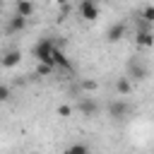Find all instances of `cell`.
Here are the masks:
<instances>
[{
    "label": "cell",
    "mask_w": 154,
    "mask_h": 154,
    "mask_svg": "<svg viewBox=\"0 0 154 154\" xmlns=\"http://www.w3.org/2000/svg\"><path fill=\"white\" fill-rule=\"evenodd\" d=\"M34 2H26V0H19L17 5H14V12H17V17H22V19H29L31 14H34Z\"/></svg>",
    "instance_id": "obj_7"
},
{
    "label": "cell",
    "mask_w": 154,
    "mask_h": 154,
    "mask_svg": "<svg viewBox=\"0 0 154 154\" xmlns=\"http://www.w3.org/2000/svg\"><path fill=\"white\" fill-rule=\"evenodd\" d=\"M128 111H130V106H128L123 99H116V101H111V106H108V113H111L113 118H125Z\"/></svg>",
    "instance_id": "obj_5"
},
{
    "label": "cell",
    "mask_w": 154,
    "mask_h": 154,
    "mask_svg": "<svg viewBox=\"0 0 154 154\" xmlns=\"http://www.w3.org/2000/svg\"><path fill=\"white\" fill-rule=\"evenodd\" d=\"M7 99H10V87L0 84V101H7Z\"/></svg>",
    "instance_id": "obj_16"
},
{
    "label": "cell",
    "mask_w": 154,
    "mask_h": 154,
    "mask_svg": "<svg viewBox=\"0 0 154 154\" xmlns=\"http://www.w3.org/2000/svg\"><path fill=\"white\" fill-rule=\"evenodd\" d=\"M142 17H144L147 22H152V19H154V5H144V10H142Z\"/></svg>",
    "instance_id": "obj_14"
},
{
    "label": "cell",
    "mask_w": 154,
    "mask_h": 154,
    "mask_svg": "<svg viewBox=\"0 0 154 154\" xmlns=\"http://www.w3.org/2000/svg\"><path fill=\"white\" fill-rule=\"evenodd\" d=\"M96 87H99V84H96V82H91V79H89V82H84V89H89V91H91V89H96Z\"/></svg>",
    "instance_id": "obj_18"
},
{
    "label": "cell",
    "mask_w": 154,
    "mask_h": 154,
    "mask_svg": "<svg viewBox=\"0 0 154 154\" xmlns=\"http://www.w3.org/2000/svg\"><path fill=\"white\" fill-rule=\"evenodd\" d=\"M77 111L82 113V116H96V111H99V103L94 101V99H89V96H84L79 103H77Z\"/></svg>",
    "instance_id": "obj_4"
},
{
    "label": "cell",
    "mask_w": 154,
    "mask_h": 154,
    "mask_svg": "<svg viewBox=\"0 0 154 154\" xmlns=\"http://www.w3.org/2000/svg\"><path fill=\"white\" fill-rule=\"evenodd\" d=\"M123 36H125V24H123V22H116V24H111V26H108V31H106V38H108L111 43L120 41Z\"/></svg>",
    "instance_id": "obj_6"
},
{
    "label": "cell",
    "mask_w": 154,
    "mask_h": 154,
    "mask_svg": "<svg viewBox=\"0 0 154 154\" xmlns=\"http://www.w3.org/2000/svg\"><path fill=\"white\" fill-rule=\"evenodd\" d=\"M19 60H22V51H19V48H10V51L0 58V65L10 70V67H17V65H19Z\"/></svg>",
    "instance_id": "obj_3"
},
{
    "label": "cell",
    "mask_w": 154,
    "mask_h": 154,
    "mask_svg": "<svg viewBox=\"0 0 154 154\" xmlns=\"http://www.w3.org/2000/svg\"><path fill=\"white\" fill-rule=\"evenodd\" d=\"M58 65H60L63 70H72V63L67 60V55L55 46V51H53V67H58Z\"/></svg>",
    "instance_id": "obj_8"
},
{
    "label": "cell",
    "mask_w": 154,
    "mask_h": 154,
    "mask_svg": "<svg viewBox=\"0 0 154 154\" xmlns=\"http://www.w3.org/2000/svg\"><path fill=\"white\" fill-rule=\"evenodd\" d=\"M53 51H55V43L51 38H43L34 46V55L38 60V65H46V67H53Z\"/></svg>",
    "instance_id": "obj_1"
},
{
    "label": "cell",
    "mask_w": 154,
    "mask_h": 154,
    "mask_svg": "<svg viewBox=\"0 0 154 154\" xmlns=\"http://www.w3.org/2000/svg\"><path fill=\"white\" fill-rule=\"evenodd\" d=\"M63 154H91V152H89V147H87L84 142H75V144H70Z\"/></svg>",
    "instance_id": "obj_11"
},
{
    "label": "cell",
    "mask_w": 154,
    "mask_h": 154,
    "mask_svg": "<svg viewBox=\"0 0 154 154\" xmlns=\"http://www.w3.org/2000/svg\"><path fill=\"white\" fill-rule=\"evenodd\" d=\"M53 67H46V65H38V75H51Z\"/></svg>",
    "instance_id": "obj_17"
},
{
    "label": "cell",
    "mask_w": 154,
    "mask_h": 154,
    "mask_svg": "<svg viewBox=\"0 0 154 154\" xmlns=\"http://www.w3.org/2000/svg\"><path fill=\"white\" fill-rule=\"evenodd\" d=\"M24 26H26V19H22V17H17V14H14V17L7 22V31H10V34H17V31H22Z\"/></svg>",
    "instance_id": "obj_9"
},
{
    "label": "cell",
    "mask_w": 154,
    "mask_h": 154,
    "mask_svg": "<svg viewBox=\"0 0 154 154\" xmlns=\"http://www.w3.org/2000/svg\"><path fill=\"white\" fill-rule=\"evenodd\" d=\"M116 91H118L120 96L130 94V79H128V77H120V79L116 82Z\"/></svg>",
    "instance_id": "obj_13"
},
{
    "label": "cell",
    "mask_w": 154,
    "mask_h": 154,
    "mask_svg": "<svg viewBox=\"0 0 154 154\" xmlns=\"http://www.w3.org/2000/svg\"><path fill=\"white\" fill-rule=\"evenodd\" d=\"M70 113H72V108H70V106H65V103H63V106H58V116H60V118H70Z\"/></svg>",
    "instance_id": "obj_15"
},
{
    "label": "cell",
    "mask_w": 154,
    "mask_h": 154,
    "mask_svg": "<svg viewBox=\"0 0 154 154\" xmlns=\"http://www.w3.org/2000/svg\"><path fill=\"white\" fill-rule=\"evenodd\" d=\"M137 43L140 46H152V31L149 29H142V31H137Z\"/></svg>",
    "instance_id": "obj_12"
},
{
    "label": "cell",
    "mask_w": 154,
    "mask_h": 154,
    "mask_svg": "<svg viewBox=\"0 0 154 154\" xmlns=\"http://www.w3.org/2000/svg\"><path fill=\"white\" fill-rule=\"evenodd\" d=\"M130 75H135V79H144L147 77V67L137 60H130Z\"/></svg>",
    "instance_id": "obj_10"
},
{
    "label": "cell",
    "mask_w": 154,
    "mask_h": 154,
    "mask_svg": "<svg viewBox=\"0 0 154 154\" xmlns=\"http://www.w3.org/2000/svg\"><path fill=\"white\" fill-rule=\"evenodd\" d=\"M77 12H79L82 19H96L101 10H99V5H96L94 0H82V2L77 5Z\"/></svg>",
    "instance_id": "obj_2"
}]
</instances>
